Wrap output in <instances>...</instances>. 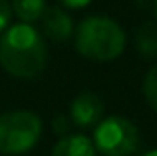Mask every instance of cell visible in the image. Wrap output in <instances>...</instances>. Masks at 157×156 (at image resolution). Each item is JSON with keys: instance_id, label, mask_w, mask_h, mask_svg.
<instances>
[{"instance_id": "obj_15", "label": "cell", "mask_w": 157, "mask_h": 156, "mask_svg": "<svg viewBox=\"0 0 157 156\" xmlns=\"http://www.w3.org/2000/svg\"><path fill=\"white\" fill-rule=\"evenodd\" d=\"M153 8H155V16H157V0H153Z\"/></svg>"}, {"instance_id": "obj_9", "label": "cell", "mask_w": 157, "mask_h": 156, "mask_svg": "<svg viewBox=\"0 0 157 156\" xmlns=\"http://www.w3.org/2000/svg\"><path fill=\"white\" fill-rule=\"evenodd\" d=\"M44 10H46V0H12V12L26 24L40 20Z\"/></svg>"}, {"instance_id": "obj_13", "label": "cell", "mask_w": 157, "mask_h": 156, "mask_svg": "<svg viewBox=\"0 0 157 156\" xmlns=\"http://www.w3.org/2000/svg\"><path fill=\"white\" fill-rule=\"evenodd\" d=\"M60 2L68 8H84V6H88L92 0H60Z\"/></svg>"}, {"instance_id": "obj_4", "label": "cell", "mask_w": 157, "mask_h": 156, "mask_svg": "<svg viewBox=\"0 0 157 156\" xmlns=\"http://www.w3.org/2000/svg\"><path fill=\"white\" fill-rule=\"evenodd\" d=\"M94 146L104 156H131L139 148V132L125 116H107L94 126Z\"/></svg>"}, {"instance_id": "obj_10", "label": "cell", "mask_w": 157, "mask_h": 156, "mask_svg": "<svg viewBox=\"0 0 157 156\" xmlns=\"http://www.w3.org/2000/svg\"><path fill=\"white\" fill-rule=\"evenodd\" d=\"M143 94H145L149 106L157 112V64L149 68V72L143 78Z\"/></svg>"}, {"instance_id": "obj_1", "label": "cell", "mask_w": 157, "mask_h": 156, "mask_svg": "<svg viewBox=\"0 0 157 156\" xmlns=\"http://www.w3.org/2000/svg\"><path fill=\"white\" fill-rule=\"evenodd\" d=\"M48 50L32 24H12L0 36V64L16 78H36L46 68Z\"/></svg>"}, {"instance_id": "obj_2", "label": "cell", "mask_w": 157, "mask_h": 156, "mask_svg": "<svg viewBox=\"0 0 157 156\" xmlns=\"http://www.w3.org/2000/svg\"><path fill=\"white\" fill-rule=\"evenodd\" d=\"M125 48V34L115 20L105 16H88L78 24L76 50L96 62L115 60Z\"/></svg>"}, {"instance_id": "obj_6", "label": "cell", "mask_w": 157, "mask_h": 156, "mask_svg": "<svg viewBox=\"0 0 157 156\" xmlns=\"http://www.w3.org/2000/svg\"><path fill=\"white\" fill-rule=\"evenodd\" d=\"M42 30L54 42H66L74 34V20L60 6H46L42 14Z\"/></svg>"}, {"instance_id": "obj_7", "label": "cell", "mask_w": 157, "mask_h": 156, "mask_svg": "<svg viewBox=\"0 0 157 156\" xmlns=\"http://www.w3.org/2000/svg\"><path fill=\"white\" fill-rule=\"evenodd\" d=\"M52 156H96V146L86 134H70L56 142Z\"/></svg>"}, {"instance_id": "obj_8", "label": "cell", "mask_w": 157, "mask_h": 156, "mask_svg": "<svg viewBox=\"0 0 157 156\" xmlns=\"http://www.w3.org/2000/svg\"><path fill=\"white\" fill-rule=\"evenodd\" d=\"M135 48L147 60L157 58V24L145 22L135 32Z\"/></svg>"}, {"instance_id": "obj_14", "label": "cell", "mask_w": 157, "mask_h": 156, "mask_svg": "<svg viewBox=\"0 0 157 156\" xmlns=\"http://www.w3.org/2000/svg\"><path fill=\"white\" fill-rule=\"evenodd\" d=\"M143 156H157V150H149V152H145Z\"/></svg>"}, {"instance_id": "obj_12", "label": "cell", "mask_w": 157, "mask_h": 156, "mask_svg": "<svg viewBox=\"0 0 157 156\" xmlns=\"http://www.w3.org/2000/svg\"><path fill=\"white\" fill-rule=\"evenodd\" d=\"M70 122H68V118L66 116H60V118H56L54 120V132L56 134H66L68 132V128H70Z\"/></svg>"}, {"instance_id": "obj_3", "label": "cell", "mask_w": 157, "mask_h": 156, "mask_svg": "<svg viewBox=\"0 0 157 156\" xmlns=\"http://www.w3.org/2000/svg\"><path fill=\"white\" fill-rule=\"evenodd\" d=\"M42 136V120L30 110L0 114V154L18 156L32 150Z\"/></svg>"}, {"instance_id": "obj_5", "label": "cell", "mask_w": 157, "mask_h": 156, "mask_svg": "<svg viewBox=\"0 0 157 156\" xmlns=\"http://www.w3.org/2000/svg\"><path fill=\"white\" fill-rule=\"evenodd\" d=\"M104 118V102L94 92H82L70 104V120L80 128H94Z\"/></svg>"}, {"instance_id": "obj_11", "label": "cell", "mask_w": 157, "mask_h": 156, "mask_svg": "<svg viewBox=\"0 0 157 156\" xmlns=\"http://www.w3.org/2000/svg\"><path fill=\"white\" fill-rule=\"evenodd\" d=\"M12 20V4L8 0H0V32H4L10 26Z\"/></svg>"}]
</instances>
